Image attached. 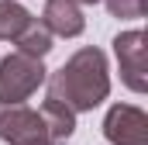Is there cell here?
Listing matches in <instances>:
<instances>
[{
    "mask_svg": "<svg viewBox=\"0 0 148 145\" xmlns=\"http://www.w3.org/2000/svg\"><path fill=\"white\" fill-rule=\"evenodd\" d=\"M103 3L121 21H138V17H145V10H148V0H103Z\"/></svg>",
    "mask_w": 148,
    "mask_h": 145,
    "instance_id": "10",
    "label": "cell"
},
{
    "mask_svg": "<svg viewBox=\"0 0 148 145\" xmlns=\"http://www.w3.org/2000/svg\"><path fill=\"white\" fill-rule=\"evenodd\" d=\"M48 79V97L62 100L69 110L83 114V110L100 107L110 93V69H107V55L100 48H79L69 62H62V69H55Z\"/></svg>",
    "mask_w": 148,
    "mask_h": 145,
    "instance_id": "1",
    "label": "cell"
},
{
    "mask_svg": "<svg viewBox=\"0 0 148 145\" xmlns=\"http://www.w3.org/2000/svg\"><path fill=\"white\" fill-rule=\"evenodd\" d=\"M114 52H117V62H121V79H124V86L134 90V93H145L148 90L145 31H141V28L121 31V35L114 38Z\"/></svg>",
    "mask_w": 148,
    "mask_h": 145,
    "instance_id": "4",
    "label": "cell"
},
{
    "mask_svg": "<svg viewBox=\"0 0 148 145\" xmlns=\"http://www.w3.org/2000/svg\"><path fill=\"white\" fill-rule=\"evenodd\" d=\"M45 62L24 52H10L0 59V104H24L38 86L45 83Z\"/></svg>",
    "mask_w": 148,
    "mask_h": 145,
    "instance_id": "2",
    "label": "cell"
},
{
    "mask_svg": "<svg viewBox=\"0 0 148 145\" xmlns=\"http://www.w3.org/2000/svg\"><path fill=\"white\" fill-rule=\"evenodd\" d=\"M41 24L59 38H76V35H83L86 17H83V10H79L76 0H45Z\"/></svg>",
    "mask_w": 148,
    "mask_h": 145,
    "instance_id": "6",
    "label": "cell"
},
{
    "mask_svg": "<svg viewBox=\"0 0 148 145\" xmlns=\"http://www.w3.org/2000/svg\"><path fill=\"white\" fill-rule=\"evenodd\" d=\"M52 31L41 24V21H31V28L24 31V35L17 38L14 45H17V52H24V55H35V59H45L48 52H52Z\"/></svg>",
    "mask_w": 148,
    "mask_h": 145,
    "instance_id": "9",
    "label": "cell"
},
{
    "mask_svg": "<svg viewBox=\"0 0 148 145\" xmlns=\"http://www.w3.org/2000/svg\"><path fill=\"white\" fill-rule=\"evenodd\" d=\"M31 21H35V14L28 7H21L17 0H0V38L3 41H17L31 28Z\"/></svg>",
    "mask_w": 148,
    "mask_h": 145,
    "instance_id": "8",
    "label": "cell"
},
{
    "mask_svg": "<svg viewBox=\"0 0 148 145\" xmlns=\"http://www.w3.org/2000/svg\"><path fill=\"white\" fill-rule=\"evenodd\" d=\"M0 138L10 145H55L41 110L28 104H0Z\"/></svg>",
    "mask_w": 148,
    "mask_h": 145,
    "instance_id": "3",
    "label": "cell"
},
{
    "mask_svg": "<svg viewBox=\"0 0 148 145\" xmlns=\"http://www.w3.org/2000/svg\"><path fill=\"white\" fill-rule=\"evenodd\" d=\"M76 3H100V0H76Z\"/></svg>",
    "mask_w": 148,
    "mask_h": 145,
    "instance_id": "11",
    "label": "cell"
},
{
    "mask_svg": "<svg viewBox=\"0 0 148 145\" xmlns=\"http://www.w3.org/2000/svg\"><path fill=\"white\" fill-rule=\"evenodd\" d=\"M103 135L114 145H148V114L131 104H114L103 117Z\"/></svg>",
    "mask_w": 148,
    "mask_h": 145,
    "instance_id": "5",
    "label": "cell"
},
{
    "mask_svg": "<svg viewBox=\"0 0 148 145\" xmlns=\"http://www.w3.org/2000/svg\"><path fill=\"white\" fill-rule=\"evenodd\" d=\"M41 117H45V128H48V135H52V142L62 145L73 138L76 131V110H69L62 100H55V97H45V104H41Z\"/></svg>",
    "mask_w": 148,
    "mask_h": 145,
    "instance_id": "7",
    "label": "cell"
}]
</instances>
